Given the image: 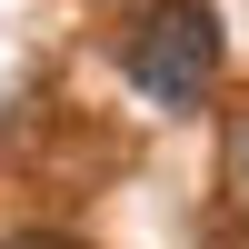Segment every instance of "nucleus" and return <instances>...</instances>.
Returning <instances> with one entry per match:
<instances>
[{
  "label": "nucleus",
  "mask_w": 249,
  "mask_h": 249,
  "mask_svg": "<svg viewBox=\"0 0 249 249\" xmlns=\"http://www.w3.org/2000/svg\"><path fill=\"white\" fill-rule=\"evenodd\" d=\"M120 70H130V90L160 100V110H199V90L219 80V10L210 0H160L130 30Z\"/></svg>",
  "instance_id": "obj_1"
},
{
  "label": "nucleus",
  "mask_w": 249,
  "mask_h": 249,
  "mask_svg": "<svg viewBox=\"0 0 249 249\" xmlns=\"http://www.w3.org/2000/svg\"><path fill=\"white\" fill-rule=\"evenodd\" d=\"M219 170H230V190H239V199H249V110H239V120H230V150H219Z\"/></svg>",
  "instance_id": "obj_2"
},
{
  "label": "nucleus",
  "mask_w": 249,
  "mask_h": 249,
  "mask_svg": "<svg viewBox=\"0 0 249 249\" xmlns=\"http://www.w3.org/2000/svg\"><path fill=\"white\" fill-rule=\"evenodd\" d=\"M20 249H70V239H20Z\"/></svg>",
  "instance_id": "obj_3"
}]
</instances>
